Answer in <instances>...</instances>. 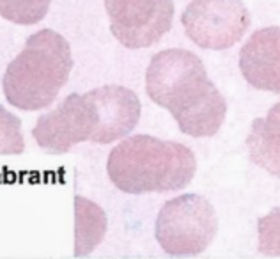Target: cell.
<instances>
[{"mask_svg": "<svg viewBox=\"0 0 280 259\" xmlns=\"http://www.w3.org/2000/svg\"><path fill=\"white\" fill-rule=\"evenodd\" d=\"M239 70L254 89L280 94V27L250 36L239 52Z\"/></svg>", "mask_w": 280, "mask_h": 259, "instance_id": "obj_9", "label": "cell"}, {"mask_svg": "<svg viewBox=\"0 0 280 259\" xmlns=\"http://www.w3.org/2000/svg\"><path fill=\"white\" fill-rule=\"evenodd\" d=\"M110 30L131 50L153 47L170 30L172 0H105Z\"/></svg>", "mask_w": 280, "mask_h": 259, "instance_id": "obj_7", "label": "cell"}, {"mask_svg": "<svg viewBox=\"0 0 280 259\" xmlns=\"http://www.w3.org/2000/svg\"><path fill=\"white\" fill-rule=\"evenodd\" d=\"M259 252L268 258H280V208H273L257 222Z\"/></svg>", "mask_w": 280, "mask_h": 259, "instance_id": "obj_14", "label": "cell"}, {"mask_svg": "<svg viewBox=\"0 0 280 259\" xmlns=\"http://www.w3.org/2000/svg\"><path fill=\"white\" fill-rule=\"evenodd\" d=\"M89 94L98 114L93 142L112 144L126 139L139 125L142 114L139 96L122 85H103L89 91Z\"/></svg>", "mask_w": 280, "mask_h": 259, "instance_id": "obj_8", "label": "cell"}, {"mask_svg": "<svg viewBox=\"0 0 280 259\" xmlns=\"http://www.w3.org/2000/svg\"><path fill=\"white\" fill-rule=\"evenodd\" d=\"M248 156L256 165L280 178V102L266 117H259L250 126L247 137Z\"/></svg>", "mask_w": 280, "mask_h": 259, "instance_id": "obj_10", "label": "cell"}, {"mask_svg": "<svg viewBox=\"0 0 280 259\" xmlns=\"http://www.w3.org/2000/svg\"><path fill=\"white\" fill-rule=\"evenodd\" d=\"M181 24L199 48L227 50L248 30L250 13L241 0H191Z\"/></svg>", "mask_w": 280, "mask_h": 259, "instance_id": "obj_5", "label": "cell"}, {"mask_svg": "<svg viewBox=\"0 0 280 259\" xmlns=\"http://www.w3.org/2000/svg\"><path fill=\"white\" fill-rule=\"evenodd\" d=\"M107 233V215L87 197H75V256L85 258L99 245Z\"/></svg>", "mask_w": 280, "mask_h": 259, "instance_id": "obj_11", "label": "cell"}, {"mask_svg": "<svg viewBox=\"0 0 280 259\" xmlns=\"http://www.w3.org/2000/svg\"><path fill=\"white\" fill-rule=\"evenodd\" d=\"M25 140L22 133V121L5 106L0 105V155L23 153Z\"/></svg>", "mask_w": 280, "mask_h": 259, "instance_id": "obj_13", "label": "cell"}, {"mask_svg": "<svg viewBox=\"0 0 280 259\" xmlns=\"http://www.w3.org/2000/svg\"><path fill=\"white\" fill-rule=\"evenodd\" d=\"M218 220L208 199L197 194H183L162 206L154 234L160 247L174 258L202 254L215 240Z\"/></svg>", "mask_w": 280, "mask_h": 259, "instance_id": "obj_4", "label": "cell"}, {"mask_svg": "<svg viewBox=\"0 0 280 259\" xmlns=\"http://www.w3.org/2000/svg\"><path fill=\"white\" fill-rule=\"evenodd\" d=\"M197 158L188 146L151 135H131L110 151L108 178L126 194L176 192L190 185Z\"/></svg>", "mask_w": 280, "mask_h": 259, "instance_id": "obj_2", "label": "cell"}, {"mask_svg": "<svg viewBox=\"0 0 280 259\" xmlns=\"http://www.w3.org/2000/svg\"><path fill=\"white\" fill-rule=\"evenodd\" d=\"M51 0H0V14L18 25H34L48 13Z\"/></svg>", "mask_w": 280, "mask_h": 259, "instance_id": "obj_12", "label": "cell"}, {"mask_svg": "<svg viewBox=\"0 0 280 259\" xmlns=\"http://www.w3.org/2000/svg\"><path fill=\"white\" fill-rule=\"evenodd\" d=\"M98 114L89 93H73L61 105L41 116L32 128V137L47 153H68L80 142H93Z\"/></svg>", "mask_w": 280, "mask_h": 259, "instance_id": "obj_6", "label": "cell"}, {"mask_svg": "<svg viewBox=\"0 0 280 259\" xmlns=\"http://www.w3.org/2000/svg\"><path fill=\"white\" fill-rule=\"evenodd\" d=\"M145 91L190 137H211L225 121L227 103L208 78L202 60L183 48L158 52L145 73Z\"/></svg>", "mask_w": 280, "mask_h": 259, "instance_id": "obj_1", "label": "cell"}, {"mask_svg": "<svg viewBox=\"0 0 280 259\" xmlns=\"http://www.w3.org/2000/svg\"><path fill=\"white\" fill-rule=\"evenodd\" d=\"M73 68L70 43L43 28L28 37L2 78L4 96L20 110H41L53 103Z\"/></svg>", "mask_w": 280, "mask_h": 259, "instance_id": "obj_3", "label": "cell"}]
</instances>
